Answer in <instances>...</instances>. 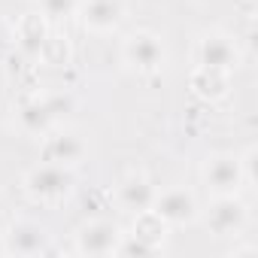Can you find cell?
Here are the masks:
<instances>
[{
    "instance_id": "cell-1",
    "label": "cell",
    "mask_w": 258,
    "mask_h": 258,
    "mask_svg": "<svg viewBox=\"0 0 258 258\" xmlns=\"http://www.w3.org/2000/svg\"><path fill=\"white\" fill-rule=\"evenodd\" d=\"M70 188H73V173L58 161L34 167L28 173V191L40 201H58V198L70 195Z\"/></svg>"
},
{
    "instance_id": "cell-2",
    "label": "cell",
    "mask_w": 258,
    "mask_h": 258,
    "mask_svg": "<svg viewBox=\"0 0 258 258\" xmlns=\"http://www.w3.org/2000/svg\"><path fill=\"white\" fill-rule=\"evenodd\" d=\"M152 213H155L161 222L182 225V222H191V219H195L198 204H195V198H191L185 188H170V191L155 195V201H152Z\"/></svg>"
},
{
    "instance_id": "cell-3",
    "label": "cell",
    "mask_w": 258,
    "mask_h": 258,
    "mask_svg": "<svg viewBox=\"0 0 258 258\" xmlns=\"http://www.w3.org/2000/svg\"><path fill=\"white\" fill-rule=\"evenodd\" d=\"M243 219H246L243 204L234 201V195H219L216 207L207 216V225L216 231V237H228V234H237L243 228Z\"/></svg>"
},
{
    "instance_id": "cell-4",
    "label": "cell",
    "mask_w": 258,
    "mask_h": 258,
    "mask_svg": "<svg viewBox=\"0 0 258 258\" xmlns=\"http://www.w3.org/2000/svg\"><path fill=\"white\" fill-rule=\"evenodd\" d=\"M207 176V185L216 191V195H234L243 182V173H240V161L231 158V155H219L207 164L204 170Z\"/></svg>"
},
{
    "instance_id": "cell-5",
    "label": "cell",
    "mask_w": 258,
    "mask_h": 258,
    "mask_svg": "<svg viewBox=\"0 0 258 258\" xmlns=\"http://www.w3.org/2000/svg\"><path fill=\"white\" fill-rule=\"evenodd\" d=\"M124 58L131 61L137 70H155L164 61V49L158 43V37L152 34H134L124 46Z\"/></svg>"
},
{
    "instance_id": "cell-6",
    "label": "cell",
    "mask_w": 258,
    "mask_h": 258,
    "mask_svg": "<svg viewBox=\"0 0 258 258\" xmlns=\"http://www.w3.org/2000/svg\"><path fill=\"white\" fill-rule=\"evenodd\" d=\"M118 228L109 225V222H91L82 228L79 234V252H88V255H109L115 252V243H118Z\"/></svg>"
},
{
    "instance_id": "cell-7",
    "label": "cell",
    "mask_w": 258,
    "mask_h": 258,
    "mask_svg": "<svg viewBox=\"0 0 258 258\" xmlns=\"http://www.w3.org/2000/svg\"><path fill=\"white\" fill-rule=\"evenodd\" d=\"M234 64H237V49L228 40H222V37L204 40V58H201L204 70H228Z\"/></svg>"
},
{
    "instance_id": "cell-8",
    "label": "cell",
    "mask_w": 258,
    "mask_h": 258,
    "mask_svg": "<svg viewBox=\"0 0 258 258\" xmlns=\"http://www.w3.org/2000/svg\"><path fill=\"white\" fill-rule=\"evenodd\" d=\"M121 16V4L118 0H88L85 7V25L94 31H106L118 22Z\"/></svg>"
},
{
    "instance_id": "cell-9",
    "label": "cell",
    "mask_w": 258,
    "mask_h": 258,
    "mask_svg": "<svg viewBox=\"0 0 258 258\" xmlns=\"http://www.w3.org/2000/svg\"><path fill=\"white\" fill-rule=\"evenodd\" d=\"M7 249H13V252H22V255H34V252H43L46 249V231L40 228V225H19V228H13V240H10V246Z\"/></svg>"
},
{
    "instance_id": "cell-10",
    "label": "cell",
    "mask_w": 258,
    "mask_h": 258,
    "mask_svg": "<svg viewBox=\"0 0 258 258\" xmlns=\"http://www.w3.org/2000/svg\"><path fill=\"white\" fill-rule=\"evenodd\" d=\"M121 201H124V207L127 210H146V207H152V201H155V191H152V185L143 179V176H131L124 185H121Z\"/></svg>"
},
{
    "instance_id": "cell-11",
    "label": "cell",
    "mask_w": 258,
    "mask_h": 258,
    "mask_svg": "<svg viewBox=\"0 0 258 258\" xmlns=\"http://www.w3.org/2000/svg\"><path fill=\"white\" fill-rule=\"evenodd\" d=\"M79 155H82V143H79L73 134H67V137H61V140L55 143L52 161H58V164H73Z\"/></svg>"
},
{
    "instance_id": "cell-12",
    "label": "cell",
    "mask_w": 258,
    "mask_h": 258,
    "mask_svg": "<svg viewBox=\"0 0 258 258\" xmlns=\"http://www.w3.org/2000/svg\"><path fill=\"white\" fill-rule=\"evenodd\" d=\"M73 10V0H43V13L52 19H61Z\"/></svg>"
},
{
    "instance_id": "cell-13",
    "label": "cell",
    "mask_w": 258,
    "mask_h": 258,
    "mask_svg": "<svg viewBox=\"0 0 258 258\" xmlns=\"http://www.w3.org/2000/svg\"><path fill=\"white\" fill-rule=\"evenodd\" d=\"M4 43H7V37H4V34H0V46H4Z\"/></svg>"
},
{
    "instance_id": "cell-14",
    "label": "cell",
    "mask_w": 258,
    "mask_h": 258,
    "mask_svg": "<svg viewBox=\"0 0 258 258\" xmlns=\"http://www.w3.org/2000/svg\"><path fill=\"white\" fill-rule=\"evenodd\" d=\"M0 252H7V246H4V243H0Z\"/></svg>"
}]
</instances>
